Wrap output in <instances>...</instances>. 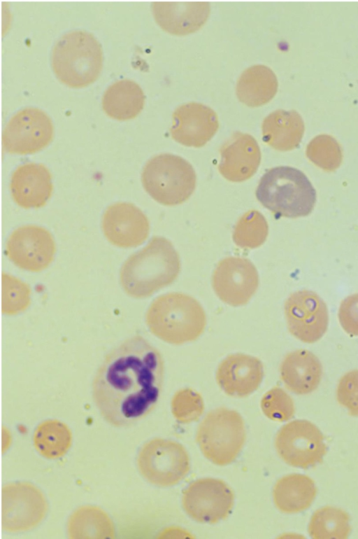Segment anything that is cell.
<instances>
[{"label": "cell", "instance_id": "6da1fadb", "mask_svg": "<svg viewBox=\"0 0 358 539\" xmlns=\"http://www.w3.org/2000/svg\"><path fill=\"white\" fill-rule=\"evenodd\" d=\"M163 377L160 352L143 336L134 335L104 356L93 379V400L108 423L130 426L152 410Z\"/></svg>", "mask_w": 358, "mask_h": 539}, {"label": "cell", "instance_id": "7a4b0ae2", "mask_svg": "<svg viewBox=\"0 0 358 539\" xmlns=\"http://www.w3.org/2000/svg\"><path fill=\"white\" fill-rule=\"evenodd\" d=\"M180 270V257L172 243L164 237H154L124 262L120 281L128 294L145 298L172 284Z\"/></svg>", "mask_w": 358, "mask_h": 539}, {"label": "cell", "instance_id": "3957f363", "mask_svg": "<svg viewBox=\"0 0 358 539\" xmlns=\"http://www.w3.org/2000/svg\"><path fill=\"white\" fill-rule=\"evenodd\" d=\"M147 321L154 335L176 345L198 339L207 322L205 310L196 299L176 292L158 297L149 309Z\"/></svg>", "mask_w": 358, "mask_h": 539}, {"label": "cell", "instance_id": "277c9868", "mask_svg": "<svg viewBox=\"0 0 358 539\" xmlns=\"http://www.w3.org/2000/svg\"><path fill=\"white\" fill-rule=\"evenodd\" d=\"M51 65L56 77L71 88H83L99 76L103 65L101 43L90 32L74 29L64 33L54 44Z\"/></svg>", "mask_w": 358, "mask_h": 539}, {"label": "cell", "instance_id": "5b68a950", "mask_svg": "<svg viewBox=\"0 0 358 539\" xmlns=\"http://www.w3.org/2000/svg\"><path fill=\"white\" fill-rule=\"evenodd\" d=\"M255 194L258 201L273 214L287 218L308 216L316 202V192L307 176L287 166L267 170Z\"/></svg>", "mask_w": 358, "mask_h": 539}, {"label": "cell", "instance_id": "8992f818", "mask_svg": "<svg viewBox=\"0 0 358 539\" xmlns=\"http://www.w3.org/2000/svg\"><path fill=\"white\" fill-rule=\"evenodd\" d=\"M143 186L158 203L176 206L194 192L196 175L192 165L180 156L162 153L150 159L141 174Z\"/></svg>", "mask_w": 358, "mask_h": 539}, {"label": "cell", "instance_id": "52a82bcc", "mask_svg": "<svg viewBox=\"0 0 358 539\" xmlns=\"http://www.w3.org/2000/svg\"><path fill=\"white\" fill-rule=\"evenodd\" d=\"M245 437L242 416L227 407L209 412L200 422L196 435L203 456L217 465H228L236 458Z\"/></svg>", "mask_w": 358, "mask_h": 539}, {"label": "cell", "instance_id": "ba28073f", "mask_svg": "<svg viewBox=\"0 0 358 539\" xmlns=\"http://www.w3.org/2000/svg\"><path fill=\"white\" fill-rule=\"evenodd\" d=\"M138 466L150 482L167 487L178 484L187 476L190 461L181 444L158 438L144 445L138 456Z\"/></svg>", "mask_w": 358, "mask_h": 539}, {"label": "cell", "instance_id": "9c48e42d", "mask_svg": "<svg viewBox=\"0 0 358 539\" xmlns=\"http://www.w3.org/2000/svg\"><path fill=\"white\" fill-rule=\"evenodd\" d=\"M53 134L52 122L44 111L25 107L14 113L6 124L2 146L11 154H32L47 146Z\"/></svg>", "mask_w": 358, "mask_h": 539}, {"label": "cell", "instance_id": "30bf717a", "mask_svg": "<svg viewBox=\"0 0 358 539\" xmlns=\"http://www.w3.org/2000/svg\"><path fill=\"white\" fill-rule=\"evenodd\" d=\"M275 446L286 463L299 468L315 465L327 452L321 430L310 421L302 419L284 425L276 435Z\"/></svg>", "mask_w": 358, "mask_h": 539}, {"label": "cell", "instance_id": "8fae6325", "mask_svg": "<svg viewBox=\"0 0 358 539\" xmlns=\"http://www.w3.org/2000/svg\"><path fill=\"white\" fill-rule=\"evenodd\" d=\"M234 503V494L224 481L201 478L190 483L182 496V507L194 521L215 524L227 518Z\"/></svg>", "mask_w": 358, "mask_h": 539}, {"label": "cell", "instance_id": "7c38bea8", "mask_svg": "<svg viewBox=\"0 0 358 539\" xmlns=\"http://www.w3.org/2000/svg\"><path fill=\"white\" fill-rule=\"evenodd\" d=\"M284 309L288 330L300 341L314 343L326 332L328 309L315 292L303 290L293 293L287 299Z\"/></svg>", "mask_w": 358, "mask_h": 539}, {"label": "cell", "instance_id": "4fadbf2b", "mask_svg": "<svg viewBox=\"0 0 358 539\" xmlns=\"http://www.w3.org/2000/svg\"><path fill=\"white\" fill-rule=\"evenodd\" d=\"M217 296L232 307L246 304L259 286V274L254 264L242 257H227L219 262L212 276Z\"/></svg>", "mask_w": 358, "mask_h": 539}, {"label": "cell", "instance_id": "5bb4252c", "mask_svg": "<svg viewBox=\"0 0 358 539\" xmlns=\"http://www.w3.org/2000/svg\"><path fill=\"white\" fill-rule=\"evenodd\" d=\"M6 252L20 268L38 272L45 269L55 253L54 238L44 227L27 225L15 229L6 241Z\"/></svg>", "mask_w": 358, "mask_h": 539}, {"label": "cell", "instance_id": "9a60e30c", "mask_svg": "<svg viewBox=\"0 0 358 539\" xmlns=\"http://www.w3.org/2000/svg\"><path fill=\"white\" fill-rule=\"evenodd\" d=\"M101 226L108 241L121 248L142 244L150 232L147 216L136 206L128 202L109 206L103 214Z\"/></svg>", "mask_w": 358, "mask_h": 539}, {"label": "cell", "instance_id": "2e32d148", "mask_svg": "<svg viewBox=\"0 0 358 539\" xmlns=\"http://www.w3.org/2000/svg\"><path fill=\"white\" fill-rule=\"evenodd\" d=\"M218 128L217 113L203 104L185 103L173 113L171 134L176 141L182 145L201 147L213 137Z\"/></svg>", "mask_w": 358, "mask_h": 539}, {"label": "cell", "instance_id": "e0dca14e", "mask_svg": "<svg viewBox=\"0 0 358 539\" xmlns=\"http://www.w3.org/2000/svg\"><path fill=\"white\" fill-rule=\"evenodd\" d=\"M264 374V366L259 358L238 353L229 355L219 364L216 381L228 396L243 398L259 388Z\"/></svg>", "mask_w": 358, "mask_h": 539}, {"label": "cell", "instance_id": "ac0fdd59", "mask_svg": "<svg viewBox=\"0 0 358 539\" xmlns=\"http://www.w3.org/2000/svg\"><path fill=\"white\" fill-rule=\"evenodd\" d=\"M261 162V150L256 139L250 134L234 132L220 148L218 170L231 182H243L257 171Z\"/></svg>", "mask_w": 358, "mask_h": 539}, {"label": "cell", "instance_id": "d6986e66", "mask_svg": "<svg viewBox=\"0 0 358 539\" xmlns=\"http://www.w3.org/2000/svg\"><path fill=\"white\" fill-rule=\"evenodd\" d=\"M10 188L13 200L20 207H41L47 203L52 192L50 172L42 164H23L13 172Z\"/></svg>", "mask_w": 358, "mask_h": 539}, {"label": "cell", "instance_id": "ffe728a7", "mask_svg": "<svg viewBox=\"0 0 358 539\" xmlns=\"http://www.w3.org/2000/svg\"><path fill=\"white\" fill-rule=\"evenodd\" d=\"M157 24L167 32L185 35L198 30L210 14L208 2H162L152 4Z\"/></svg>", "mask_w": 358, "mask_h": 539}, {"label": "cell", "instance_id": "44dd1931", "mask_svg": "<svg viewBox=\"0 0 358 539\" xmlns=\"http://www.w3.org/2000/svg\"><path fill=\"white\" fill-rule=\"evenodd\" d=\"M281 379L290 391L305 395L314 391L321 381L322 367L310 351L298 349L289 353L280 368Z\"/></svg>", "mask_w": 358, "mask_h": 539}, {"label": "cell", "instance_id": "7402d4cb", "mask_svg": "<svg viewBox=\"0 0 358 539\" xmlns=\"http://www.w3.org/2000/svg\"><path fill=\"white\" fill-rule=\"evenodd\" d=\"M304 128L303 120L297 111L278 109L262 122L263 140L275 150H290L299 145Z\"/></svg>", "mask_w": 358, "mask_h": 539}, {"label": "cell", "instance_id": "603a6c76", "mask_svg": "<svg viewBox=\"0 0 358 539\" xmlns=\"http://www.w3.org/2000/svg\"><path fill=\"white\" fill-rule=\"evenodd\" d=\"M317 488L314 481L303 474H289L279 479L273 489V499L281 512L294 514L308 509L314 501Z\"/></svg>", "mask_w": 358, "mask_h": 539}, {"label": "cell", "instance_id": "cb8c5ba5", "mask_svg": "<svg viewBox=\"0 0 358 539\" xmlns=\"http://www.w3.org/2000/svg\"><path fill=\"white\" fill-rule=\"evenodd\" d=\"M101 103L109 117L126 120L135 118L141 111L145 94L136 82L124 78L115 81L106 89Z\"/></svg>", "mask_w": 358, "mask_h": 539}, {"label": "cell", "instance_id": "d4e9b609", "mask_svg": "<svg viewBox=\"0 0 358 539\" xmlns=\"http://www.w3.org/2000/svg\"><path fill=\"white\" fill-rule=\"evenodd\" d=\"M278 90V79L271 69L264 64L252 65L239 76L236 91L238 99L255 107L268 103Z\"/></svg>", "mask_w": 358, "mask_h": 539}, {"label": "cell", "instance_id": "484cf974", "mask_svg": "<svg viewBox=\"0 0 358 539\" xmlns=\"http://www.w3.org/2000/svg\"><path fill=\"white\" fill-rule=\"evenodd\" d=\"M312 538H347L351 531L350 517L343 510L326 506L312 515L308 528Z\"/></svg>", "mask_w": 358, "mask_h": 539}, {"label": "cell", "instance_id": "4316f807", "mask_svg": "<svg viewBox=\"0 0 358 539\" xmlns=\"http://www.w3.org/2000/svg\"><path fill=\"white\" fill-rule=\"evenodd\" d=\"M268 233L264 216L257 210L245 213L237 221L233 232V240L243 248H255L262 245Z\"/></svg>", "mask_w": 358, "mask_h": 539}, {"label": "cell", "instance_id": "83f0119b", "mask_svg": "<svg viewBox=\"0 0 358 539\" xmlns=\"http://www.w3.org/2000/svg\"><path fill=\"white\" fill-rule=\"evenodd\" d=\"M306 155L315 165L329 172L336 169L343 158L339 144L327 134L313 138L306 147Z\"/></svg>", "mask_w": 358, "mask_h": 539}, {"label": "cell", "instance_id": "f1b7e54d", "mask_svg": "<svg viewBox=\"0 0 358 539\" xmlns=\"http://www.w3.org/2000/svg\"><path fill=\"white\" fill-rule=\"evenodd\" d=\"M204 409L203 401L197 392L183 388L175 393L171 400V411L180 423L188 424L196 421Z\"/></svg>", "mask_w": 358, "mask_h": 539}, {"label": "cell", "instance_id": "f546056e", "mask_svg": "<svg viewBox=\"0 0 358 539\" xmlns=\"http://www.w3.org/2000/svg\"><path fill=\"white\" fill-rule=\"evenodd\" d=\"M261 408L268 418L277 421H287L295 412L292 398L278 387L271 388L263 396Z\"/></svg>", "mask_w": 358, "mask_h": 539}, {"label": "cell", "instance_id": "4dcf8cb0", "mask_svg": "<svg viewBox=\"0 0 358 539\" xmlns=\"http://www.w3.org/2000/svg\"><path fill=\"white\" fill-rule=\"evenodd\" d=\"M336 398L350 415L358 416V370L350 371L341 377L337 386Z\"/></svg>", "mask_w": 358, "mask_h": 539}, {"label": "cell", "instance_id": "1f68e13d", "mask_svg": "<svg viewBox=\"0 0 358 539\" xmlns=\"http://www.w3.org/2000/svg\"><path fill=\"white\" fill-rule=\"evenodd\" d=\"M338 319L348 334L358 336V293L350 295L341 302Z\"/></svg>", "mask_w": 358, "mask_h": 539}]
</instances>
